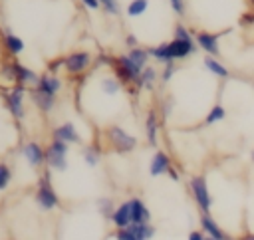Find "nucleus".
Wrapping results in <instances>:
<instances>
[{
    "label": "nucleus",
    "mask_w": 254,
    "mask_h": 240,
    "mask_svg": "<svg viewBox=\"0 0 254 240\" xmlns=\"http://www.w3.org/2000/svg\"><path fill=\"white\" fill-rule=\"evenodd\" d=\"M36 202L42 210H54L60 206V198L52 186V177L50 171H44L40 180H38V188H36Z\"/></svg>",
    "instance_id": "f257e3e1"
},
{
    "label": "nucleus",
    "mask_w": 254,
    "mask_h": 240,
    "mask_svg": "<svg viewBox=\"0 0 254 240\" xmlns=\"http://www.w3.org/2000/svg\"><path fill=\"white\" fill-rule=\"evenodd\" d=\"M105 137H107L109 147L115 153H131L137 147V139L131 133H127L125 129H121L119 125H107Z\"/></svg>",
    "instance_id": "f03ea898"
},
{
    "label": "nucleus",
    "mask_w": 254,
    "mask_h": 240,
    "mask_svg": "<svg viewBox=\"0 0 254 240\" xmlns=\"http://www.w3.org/2000/svg\"><path fill=\"white\" fill-rule=\"evenodd\" d=\"M189 188H190V192H192V198H194L198 210H200L202 214H210V208H212V196H210L206 179H204L202 175H194V177H190V180H189Z\"/></svg>",
    "instance_id": "7ed1b4c3"
},
{
    "label": "nucleus",
    "mask_w": 254,
    "mask_h": 240,
    "mask_svg": "<svg viewBox=\"0 0 254 240\" xmlns=\"http://www.w3.org/2000/svg\"><path fill=\"white\" fill-rule=\"evenodd\" d=\"M46 165L54 171H67V143L52 139V143L46 149Z\"/></svg>",
    "instance_id": "20e7f679"
},
{
    "label": "nucleus",
    "mask_w": 254,
    "mask_h": 240,
    "mask_svg": "<svg viewBox=\"0 0 254 240\" xmlns=\"http://www.w3.org/2000/svg\"><path fill=\"white\" fill-rule=\"evenodd\" d=\"M91 61H93V58H91V54L85 52V50H77V52H71V54L64 56V67H65V71L71 73V75L83 73V71L91 65Z\"/></svg>",
    "instance_id": "39448f33"
},
{
    "label": "nucleus",
    "mask_w": 254,
    "mask_h": 240,
    "mask_svg": "<svg viewBox=\"0 0 254 240\" xmlns=\"http://www.w3.org/2000/svg\"><path fill=\"white\" fill-rule=\"evenodd\" d=\"M24 97H26V85H20V83H14V87H10L6 91V103H8V109L10 113L16 117V119H22L26 109H24Z\"/></svg>",
    "instance_id": "423d86ee"
},
{
    "label": "nucleus",
    "mask_w": 254,
    "mask_h": 240,
    "mask_svg": "<svg viewBox=\"0 0 254 240\" xmlns=\"http://www.w3.org/2000/svg\"><path fill=\"white\" fill-rule=\"evenodd\" d=\"M218 38H220V34H212V32H206V30H200V32L194 34L196 46H198L206 56H212V58H218V56H220Z\"/></svg>",
    "instance_id": "0eeeda50"
},
{
    "label": "nucleus",
    "mask_w": 254,
    "mask_h": 240,
    "mask_svg": "<svg viewBox=\"0 0 254 240\" xmlns=\"http://www.w3.org/2000/svg\"><path fill=\"white\" fill-rule=\"evenodd\" d=\"M169 46V54H171V60L177 61V60H185L192 54H196L198 46L194 40H179V38H173L171 42H167Z\"/></svg>",
    "instance_id": "6e6552de"
},
{
    "label": "nucleus",
    "mask_w": 254,
    "mask_h": 240,
    "mask_svg": "<svg viewBox=\"0 0 254 240\" xmlns=\"http://www.w3.org/2000/svg\"><path fill=\"white\" fill-rule=\"evenodd\" d=\"M22 157L26 159V163L34 169L42 167L46 163V149H42V145L38 141H28L22 147Z\"/></svg>",
    "instance_id": "1a4fd4ad"
},
{
    "label": "nucleus",
    "mask_w": 254,
    "mask_h": 240,
    "mask_svg": "<svg viewBox=\"0 0 254 240\" xmlns=\"http://www.w3.org/2000/svg\"><path fill=\"white\" fill-rule=\"evenodd\" d=\"M198 222H200V230H202L208 238H214V240H232V238L218 226V222H216L210 214H200Z\"/></svg>",
    "instance_id": "9d476101"
},
{
    "label": "nucleus",
    "mask_w": 254,
    "mask_h": 240,
    "mask_svg": "<svg viewBox=\"0 0 254 240\" xmlns=\"http://www.w3.org/2000/svg\"><path fill=\"white\" fill-rule=\"evenodd\" d=\"M12 65H14V83H20V85H38V81H40V75L34 71V69H30V67H26V65H22L20 61H12Z\"/></svg>",
    "instance_id": "9b49d317"
},
{
    "label": "nucleus",
    "mask_w": 254,
    "mask_h": 240,
    "mask_svg": "<svg viewBox=\"0 0 254 240\" xmlns=\"http://www.w3.org/2000/svg\"><path fill=\"white\" fill-rule=\"evenodd\" d=\"M52 137H54V139H58V141H64V143H67V145H71V143H79V141H81V137H79V133H77L75 125H73V123H69V121L60 123V125L54 129Z\"/></svg>",
    "instance_id": "f8f14e48"
},
{
    "label": "nucleus",
    "mask_w": 254,
    "mask_h": 240,
    "mask_svg": "<svg viewBox=\"0 0 254 240\" xmlns=\"http://www.w3.org/2000/svg\"><path fill=\"white\" fill-rule=\"evenodd\" d=\"M109 220L115 224V228H129V226L133 224V218H131V204H129V200L121 202V204L113 210V214H111Z\"/></svg>",
    "instance_id": "ddd939ff"
},
{
    "label": "nucleus",
    "mask_w": 254,
    "mask_h": 240,
    "mask_svg": "<svg viewBox=\"0 0 254 240\" xmlns=\"http://www.w3.org/2000/svg\"><path fill=\"white\" fill-rule=\"evenodd\" d=\"M171 169V159L165 151H157L149 163V175L151 177H159V175H167Z\"/></svg>",
    "instance_id": "4468645a"
},
{
    "label": "nucleus",
    "mask_w": 254,
    "mask_h": 240,
    "mask_svg": "<svg viewBox=\"0 0 254 240\" xmlns=\"http://www.w3.org/2000/svg\"><path fill=\"white\" fill-rule=\"evenodd\" d=\"M36 87H38L40 91L48 93V95H54V97H58V91L62 89V79H60L56 73L48 71V73L40 75V81H38V85H36Z\"/></svg>",
    "instance_id": "2eb2a0df"
},
{
    "label": "nucleus",
    "mask_w": 254,
    "mask_h": 240,
    "mask_svg": "<svg viewBox=\"0 0 254 240\" xmlns=\"http://www.w3.org/2000/svg\"><path fill=\"white\" fill-rule=\"evenodd\" d=\"M129 204H131V218H133V224L151 222V212H149L147 204H145L141 198H131Z\"/></svg>",
    "instance_id": "dca6fc26"
},
{
    "label": "nucleus",
    "mask_w": 254,
    "mask_h": 240,
    "mask_svg": "<svg viewBox=\"0 0 254 240\" xmlns=\"http://www.w3.org/2000/svg\"><path fill=\"white\" fill-rule=\"evenodd\" d=\"M56 99H58V97H54V95H48V93L40 91L38 87H32V101H34V105H36L40 111H44V113H50V111L56 107Z\"/></svg>",
    "instance_id": "f3484780"
},
{
    "label": "nucleus",
    "mask_w": 254,
    "mask_h": 240,
    "mask_svg": "<svg viewBox=\"0 0 254 240\" xmlns=\"http://www.w3.org/2000/svg\"><path fill=\"white\" fill-rule=\"evenodd\" d=\"M145 135H147V141L149 145H157V135H159V117H157V111L151 109L147 113V119H145Z\"/></svg>",
    "instance_id": "a211bd4d"
},
{
    "label": "nucleus",
    "mask_w": 254,
    "mask_h": 240,
    "mask_svg": "<svg viewBox=\"0 0 254 240\" xmlns=\"http://www.w3.org/2000/svg\"><path fill=\"white\" fill-rule=\"evenodd\" d=\"M127 56L131 58V61H133L141 71L149 65V58H151V56H149V50H147V48H139V46H137V48H131V50L127 52Z\"/></svg>",
    "instance_id": "6ab92c4d"
},
{
    "label": "nucleus",
    "mask_w": 254,
    "mask_h": 240,
    "mask_svg": "<svg viewBox=\"0 0 254 240\" xmlns=\"http://www.w3.org/2000/svg\"><path fill=\"white\" fill-rule=\"evenodd\" d=\"M202 63H204V67H206L212 75H216L218 79H226V77H228V67H226V65H222L216 58L206 56V58L202 60Z\"/></svg>",
    "instance_id": "aec40b11"
},
{
    "label": "nucleus",
    "mask_w": 254,
    "mask_h": 240,
    "mask_svg": "<svg viewBox=\"0 0 254 240\" xmlns=\"http://www.w3.org/2000/svg\"><path fill=\"white\" fill-rule=\"evenodd\" d=\"M161 73L153 67V65H147L143 71H141V75H139V81H137V89H151L153 85H155V81H157V77H159Z\"/></svg>",
    "instance_id": "412c9836"
},
{
    "label": "nucleus",
    "mask_w": 254,
    "mask_h": 240,
    "mask_svg": "<svg viewBox=\"0 0 254 240\" xmlns=\"http://www.w3.org/2000/svg\"><path fill=\"white\" fill-rule=\"evenodd\" d=\"M4 46H6V50L12 54V56H18V54H22L24 52V40L20 38V36H16V34H12V32H6L4 34Z\"/></svg>",
    "instance_id": "4be33fe9"
},
{
    "label": "nucleus",
    "mask_w": 254,
    "mask_h": 240,
    "mask_svg": "<svg viewBox=\"0 0 254 240\" xmlns=\"http://www.w3.org/2000/svg\"><path fill=\"white\" fill-rule=\"evenodd\" d=\"M129 230L135 234L137 240H151V238L155 236V232H157L151 222H145V224H131Z\"/></svg>",
    "instance_id": "5701e85b"
},
{
    "label": "nucleus",
    "mask_w": 254,
    "mask_h": 240,
    "mask_svg": "<svg viewBox=\"0 0 254 240\" xmlns=\"http://www.w3.org/2000/svg\"><path fill=\"white\" fill-rule=\"evenodd\" d=\"M101 91L105 93V95H109V97H113V95H117L119 91H121V81L117 79V77H113V75H105V77H101Z\"/></svg>",
    "instance_id": "b1692460"
},
{
    "label": "nucleus",
    "mask_w": 254,
    "mask_h": 240,
    "mask_svg": "<svg viewBox=\"0 0 254 240\" xmlns=\"http://www.w3.org/2000/svg\"><path fill=\"white\" fill-rule=\"evenodd\" d=\"M149 8V0H131L127 4V16L131 18H137V16H143Z\"/></svg>",
    "instance_id": "393cba45"
},
{
    "label": "nucleus",
    "mask_w": 254,
    "mask_h": 240,
    "mask_svg": "<svg viewBox=\"0 0 254 240\" xmlns=\"http://www.w3.org/2000/svg\"><path fill=\"white\" fill-rule=\"evenodd\" d=\"M226 117V111H224V107L222 105H212L210 107V111L206 113V117H204V125H214V123H218V121H222Z\"/></svg>",
    "instance_id": "a878e982"
},
{
    "label": "nucleus",
    "mask_w": 254,
    "mask_h": 240,
    "mask_svg": "<svg viewBox=\"0 0 254 240\" xmlns=\"http://www.w3.org/2000/svg\"><path fill=\"white\" fill-rule=\"evenodd\" d=\"M99 159H101V151H99L95 145H89V147L83 151V161H85L87 167H95V165L99 163Z\"/></svg>",
    "instance_id": "bb28decb"
},
{
    "label": "nucleus",
    "mask_w": 254,
    "mask_h": 240,
    "mask_svg": "<svg viewBox=\"0 0 254 240\" xmlns=\"http://www.w3.org/2000/svg\"><path fill=\"white\" fill-rule=\"evenodd\" d=\"M12 180V171L6 163H0V190H6Z\"/></svg>",
    "instance_id": "cd10ccee"
},
{
    "label": "nucleus",
    "mask_w": 254,
    "mask_h": 240,
    "mask_svg": "<svg viewBox=\"0 0 254 240\" xmlns=\"http://www.w3.org/2000/svg\"><path fill=\"white\" fill-rule=\"evenodd\" d=\"M97 208H99V212H101L103 216H107V218H111V214H113V210H115L113 200H111V198H105V196L97 200Z\"/></svg>",
    "instance_id": "c85d7f7f"
},
{
    "label": "nucleus",
    "mask_w": 254,
    "mask_h": 240,
    "mask_svg": "<svg viewBox=\"0 0 254 240\" xmlns=\"http://www.w3.org/2000/svg\"><path fill=\"white\" fill-rule=\"evenodd\" d=\"M173 38H179V40H194V36L190 34V30L187 26H183V24H175Z\"/></svg>",
    "instance_id": "c756f323"
},
{
    "label": "nucleus",
    "mask_w": 254,
    "mask_h": 240,
    "mask_svg": "<svg viewBox=\"0 0 254 240\" xmlns=\"http://www.w3.org/2000/svg\"><path fill=\"white\" fill-rule=\"evenodd\" d=\"M115 240H137V238L129 228H117L115 230Z\"/></svg>",
    "instance_id": "7c9ffc66"
},
{
    "label": "nucleus",
    "mask_w": 254,
    "mask_h": 240,
    "mask_svg": "<svg viewBox=\"0 0 254 240\" xmlns=\"http://www.w3.org/2000/svg\"><path fill=\"white\" fill-rule=\"evenodd\" d=\"M169 4H171L173 12H175L177 16H185V12H187V8H185V0H169Z\"/></svg>",
    "instance_id": "2f4dec72"
},
{
    "label": "nucleus",
    "mask_w": 254,
    "mask_h": 240,
    "mask_svg": "<svg viewBox=\"0 0 254 240\" xmlns=\"http://www.w3.org/2000/svg\"><path fill=\"white\" fill-rule=\"evenodd\" d=\"M101 8H103V12H107V14H111V16H117V14H119V4H117V0L105 2V4H101Z\"/></svg>",
    "instance_id": "473e14b6"
},
{
    "label": "nucleus",
    "mask_w": 254,
    "mask_h": 240,
    "mask_svg": "<svg viewBox=\"0 0 254 240\" xmlns=\"http://www.w3.org/2000/svg\"><path fill=\"white\" fill-rule=\"evenodd\" d=\"M175 71H177L175 63H167V65L163 67V71H161V79H163V81H169V79L175 75Z\"/></svg>",
    "instance_id": "72a5a7b5"
},
{
    "label": "nucleus",
    "mask_w": 254,
    "mask_h": 240,
    "mask_svg": "<svg viewBox=\"0 0 254 240\" xmlns=\"http://www.w3.org/2000/svg\"><path fill=\"white\" fill-rule=\"evenodd\" d=\"M240 24H242V26H254V10L244 12V14L240 16Z\"/></svg>",
    "instance_id": "f704fd0d"
},
{
    "label": "nucleus",
    "mask_w": 254,
    "mask_h": 240,
    "mask_svg": "<svg viewBox=\"0 0 254 240\" xmlns=\"http://www.w3.org/2000/svg\"><path fill=\"white\" fill-rule=\"evenodd\" d=\"M87 10H99L101 8V2L99 0H79Z\"/></svg>",
    "instance_id": "c9c22d12"
},
{
    "label": "nucleus",
    "mask_w": 254,
    "mask_h": 240,
    "mask_svg": "<svg viewBox=\"0 0 254 240\" xmlns=\"http://www.w3.org/2000/svg\"><path fill=\"white\" fill-rule=\"evenodd\" d=\"M187 240H206V234L202 230H190L189 236H187Z\"/></svg>",
    "instance_id": "e433bc0d"
},
{
    "label": "nucleus",
    "mask_w": 254,
    "mask_h": 240,
    "mask_svg": "<svg viewBox=\"0 0 254 240\" xmlns=\"http://www.w3.org/2000/svg\"><path fill=\"white\" fill-rule=\"evenodd\" d=\"M125 44H127V46H129V50H131V48H137V38H135V36H131V34H129V36H127V38H125Z\"/></svg>",
    "instance_id": "4c0bfd02"
},
{
    "label": "nucleus",
    "mask_w": 254,
    "mask_h": 240,
    "mask_svg": "<svg viewBox=\"0 0 254 240\" xmlns=\"http://www.w3.org/2000/svg\"><path fill=\"white\" fill-rule=\"evenodd\" d=\"M167 175H169V177H171V179H173V180H179V179H181V177H179V173H177V169H175V167H171V169H169V173H167Z\"/></svg>",
    "instance_id": "58836bf2"
},
{
    "label": "nucleus",
    "mask_w": 254,
    "mask_h": 240,
    "mask_svg": "<svg viewBox=\"0 0 254 240\" xmlns=\"http://www.w3.org/2000/svg\"><path fill=\"white\" fill-rule=\"evenodd\" d=\"M169 113H171V103H169V101H165V103H163V115L167 117Z\"/></svg>",
    "instance_id": "ea45409f"
},
{
    "label": "nucleus",
    "mask_w": 254,
    "mask_h": 240,
    "mask_svg": "<svg viewBox=\"0 0 254 240\" xmlns=\"http://www.w3.org/2000/svg\"><path fill=\"white\" fill-rule=\"evenodd\" d=\"M240 240H254V234H244Z\"/></svg>",
    "instance_id": "a19ab883"
},
{
    "label": "nucleus",
    "mask_w": 254,
    "mask_h": 240,
    "mask_svg": "<svg viewBox=\"0 0 254 240\" xmlns=\"http://www.w3.org/2000/svg\"><path fill=\"white\" fill-rule=\"evenodd\" d=\"M99 2H101V4H105V2H113V0H99Z\"/></svg>",
    "instance_id": "79ce46f5"
},
{
    "label": "nucleus",
    "mask_w": 254,
    "mask_h": 240,
    "mask_svg": "<svg viewBox=\"0 0 254 240\" xmlns=\"http://www.w3.org/2000/svg\"><path fill=\"white\" fill-rule=\"evenodd\" d=\"M248 4H250V6H254V0H248Z\"/></svg>",
    "instance_id": "37998d69"
},
{
    "label": "nucleus",
    "mask_w": 254,
    "mask_h": 240,
    "mask_svg": "<svg viewBox=\"0 0 254 240\" xmlns=\"http://www.w3.org/2000/svg\"><path fill=\"white\" fill-rule=\"evenodd\" d=\"M252 163H254V151H252Z\"/></svg>",
    "instance_id": "c03bdc74"
},
{
    "label": "nucleus",
    "mask_w": 254,
    "mask_h": 240,
    "mask_svg": "<svg viewBox=\"0 0 254 240\" xmlns=\"http://www.w3.org/2000/svg\"><path fill=\"white\" fill-rule=\"evenodd\" d=\"M206 240H214V238H208V236H206Z\"/></svg>",
    "instance_id": "a18cd8bd"
}]
</instances>
